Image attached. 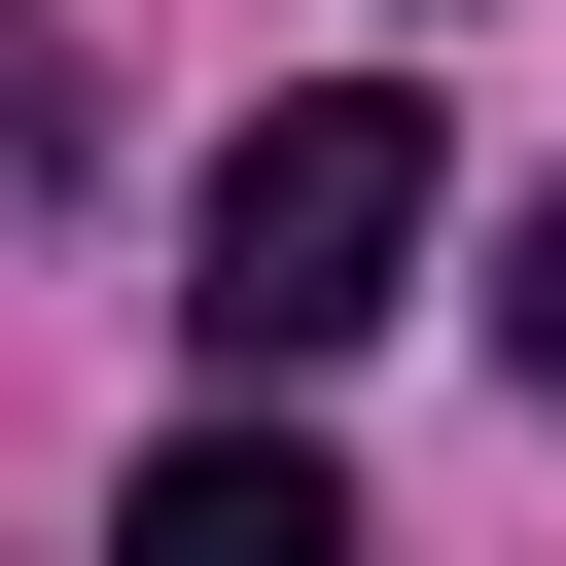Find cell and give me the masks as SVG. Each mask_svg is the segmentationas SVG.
<instances>
[{"label": "cell", "mask_w": 566, "mask_h": 566, "mask_svg": "<svg viewBox=\"0 0 566 566\" xmlns=\"http://www.w3.org/2000/svg\"><path fill=\"white\" fill-rule=\"evenodd\" d=\"M424 212H460V177H424V106H389V71H318V106H248V142H212L177 318H212L248 389H318L354 318H424Z\"/></svg>", "instance_id": "obj_1"}, {"label": "cell", "mask_w": 566, "mask_h": 566, "mask_svg": "<svg viewBox=\"0 0 566 566\" xmlns=\"http://www.w3.org/2000/svg\"><path fill=\"white\" fill-rule=\"evenodd\" d=\"M106 566H354V460H318V424H177V460L106 495Z\"/></svg>", "instance_id": "obj_2"}, {"label": "cell", "mask_w": 566, "mask_h": 566, "mask_svg": "<svg viewBox=\"0 0 566 566\" xmlns=\"http://www.w3.org/2000/svg\"><path fill=\"white\" fill-rule=\"evenodd\" d=\"M495 354H531V389H566V177H531V212H495Z\"/></svg>", "instance_id": "obj_3"}, {"label": "cell", "mask_w": 566, "mask_h": 566, "mask_svg": "<svg viewBox=\"0 0 566 566\" xmlns=\"http://www.w3.org/2000/svg\"><path fill=\"white\" fill-rule=\"evenodd\" d=\"M35 177H71V35H0V212H35Z\"/></svg>", "instance_id": "obj_4"}]
</instances>
